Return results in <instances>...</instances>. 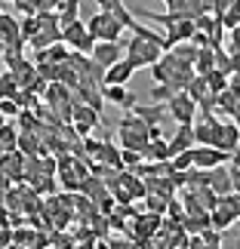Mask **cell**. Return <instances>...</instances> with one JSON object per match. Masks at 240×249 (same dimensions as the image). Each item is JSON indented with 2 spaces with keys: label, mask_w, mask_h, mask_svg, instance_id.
I'll return each mask as SVG.
<instances>
[{
  "label": "cell",
  "mask_w": 240,
  "mask_h": 249,
  "mask_svg": "<svg viewBox=\"0 0 240 249\" xmlns=\"http://www.w3.org/2000/svg\"><path fill=\"white\" fill-rule=\"evenodd\" d=\"M160 46L154 43H148V40H139V37H132V40L123 46V59H127L132 65V71H139V68H151V65H157L160 62Z\"/></svg>",
  "instance_id": "cell-1"
},
{
  "label": "cell",
  "mask_w": 240,
  "mask_h": 249,
  "mask_svg": "<svg viewBox=\"0 0 240 249\" xmlns=\"http://www.w3.org/2000/svg\"><path fill=\"white\" fill-rule=\"evenodd\" d=\"M0 37H3L6 43H9V40L18 43V25H16L9 16H0Z\"/></svg>",
  "instance_id": "cell-21"
},
{
  "label": "cell",
  "mask_w": 240,
  "mask_h": 249,
  "mask_svg": "<svg viewBox=\"0 0 240 249\" xmlns=\"http://www.w3.org/2000/svg\"><path fill=\"white\" fill-rule=\"evenodd\" d=\"M22 34H25V37H34V34H37V18H25Z\"/></svg>",
  "instance_id": "cell-33"
},
{
  "label": "cell",
  "mask_w": 240,
  "mask_h": 249,
  "mask_svg": "<svg viewBox=\"0 0 240 249\" xmlns=\"http://www.w3.org/2000/svg\"><path fill=\"white\" fill-rule=\"evenodd\" d=\"M99 123H102V114H95L92 108H86L83 102L74 105V111H71V126H77V136H80V139H86L95 126H99Z\"/></svg>",
  "instance_id": "cell-5"
},
{
  "label": "cell",
  "mask_w": 240,
  "mask_h": 249,
  "mask_svg": "<svg viewBox=\"0 0 240 249\" xmlns=\"http://www.w3.org/2000/svg\"><path fill=\"white\" fill-rule=\"evenodd\" d=\"M90 55H92V62L99 65V68L108 71L111 65H117L123 59V43H95Z\"/></svg>",
  "instance_id": "cell-8"
},
{
  "label": "cell",
  "mask_w": 240,
  "mask_h": 249,
  "mask_svg": "<svg viewBox=\"0 0 240 249\" xmlns=\"http://www.w3.org/2000/svg\"><path fill=\"white\" fill-rule=\"evenodd\" d=\"M132 74H136V71H132V65H129L127 59H120L117 65H111V68L105 71V77H102V83H105V86H127V83H129V77H132Z\"/></svg>",
  "instance_id": "cell-10"
},
{
  "label": "cell",
  "mask_w": 240,
  "mask_h": 249,
  "mask_svg": "<svg viewBox=\"0 0 240 249\" xmlns=\"http://www.w3.org/2000/svg\"><path fill=\"white\" fill-rule=\"evenodd\" d=\"M0 114H18L16 99H0Z\"/></svg>",
  "instance_id": "cell-31"
},
{
  "label": "cell",
  "mask_w": 240,
  "mask_h": 249,
  "mask_svg": "<svg viewBox=\"0 0 240 249\" xmlns=\"http://www.w3.org/2000/svg\"><path fill=\"white\" fill-rule=\"evenodd\" d=\"M83 37H86V25L83 22H71V25H65L62 31H59V40L68 43V46H74V50L83 43Z\"/></svg>",
  "instance_id": "cell-13"
},
{
  "label": "cell",
  "mask_w": 240,
  "mask_h": 249,
  "mask_svg": "<svg viewBox=\"0 0 240 249\" xmlns=\"http://www.w3.org/2000/svg\"><path fill=\"white\" fill-rule=\"evenodd\" d=\"M166 145H169V154H172V157L182 154V151H191V148H194V123H188V126H179L176 136H172Z\"/></svg>",
  "instance_id": "cell-11"
},
{
  "label": "cell",
  "mask_w": 240,
  "mask_h": 249,
  "mask_svg": "<svg viewBox=\"0 0 240 249\" xmlns=\"http://www.w3.org/2000/svg\"><path fill=\"white\" fill-rule=\"evenodd\" d=\"M166 209H169V215L176 218V222H182V218H185V213H182V206H179V200H169Z\"/></svg>",
  "instance_id": "cell-32"
},
{
  "label": "cell",
  "mask_w": 240,
  "mask_h": 249,
  "mask_svg": "<svg viewBox=\"0 0 240 249\" xmlns=\"http://www.w3.org/2000/svg\"><path fill=\"white\" fill-rule=\"evenodd\" d=\"M46 62H53V65H65V62H68V50H65V43H53L50 50H46Z\"/></svg>",
  "instance_id": "cell-24"
},
{
  "label": "cell",
  "mask_w": 240,
  "mask_h": 249,
  "mask_svg": "<svg viewBox=\"0 0 240 249\" xmlns=\"http://www.w3.org/2000/svg\"><path fill=\"white\" fill-rule=\"evenodd\" d=\"M228 169H231V172H240V151H234V154L228 157Z\"/></svg>",
  "instance_id": "cell-35"
},
{
  "label": "cell",
  "mask_w": 240,
  "mask_h": 249,
  "mask_svg": "<svg viewBox=\"0 0 240 249\" xmlns=\"http://www.w3.org/2000/svg\"><path fill=\"white\" fill-rule=\"evenodd\" d=\"M172 95H176V89L166 86V83H154V86H151V102H157V105H166Z\"/></svg>",
  "instance_id": "cell-22"
},
{
  "label": "cell",
  "mask_w": 240,
  "mask_h": 249,
  "mask_svg": "<svg viewBox=\"0 0 240 249\" xmlns=\"http://www.w3.org/2000/svg\"><path fill=\"white\" fill-rule=\"evenodd\" d=\"M237 151H240V142H237Z\"/></svg>",
  "instance_id": "cell-38"
},
{
  "label": "cell",
  "mask_w": 240,
  "mask_h": 249,
  "mask_svg": "<svg viewBox=\"0 0 240 249\" xmlns=\"http://www.w3.org/2000/svg\"><path fill=\"white\" fill-rule=\"evenodd\" d=\"M206 188L213 191L216 197H225L231 194V172H228V166H216L206 172Z\"/></svg>",
  "instance_id": "cell-9"
},
{
  "label": "cell",
  "mask_w": 240,
  "mask_h": 249,
  "mask_svg": "<svg viewBox=\"0 0 240 249\" xmlns=\"http://www.w3.org/2000/svg\"><path fill=\"white\" fill-rule=\"evenodd\" d=\"M145 200H148V209H151V213H154V215H163V213H166V203H169V200H166V197H157V194H148Z\"/></svg>",
  "instance_id": "cell-26"
},
{
  "label": "cell",
  "mask_w": 240,
  "mask_h": 249,
  "mask_svg": "<svg viewBox=\"0 0 240 249\" xmlns=\"http://www.w3.org/2000/svg\"><path fill=\"white\" fill-rule=\"evenodd\" d=\"M203 80H206L209 95H219V92H225V89H228V77H225V74H219V71L203 74Z\"/></svg>",
  "instance_id": "cell-20"
},
{
  "label": "cell",
  "mask_w": 240,
  "mask_h": 249,
  "mask_svg": "<svg viewBox=\"0 0 240 249\" xmlns=\"http://www.w3.org/2000/svg\"><path fill=\"white\" fill-rule=\"evenodd\" d=\"M117 132H120V142H123V148L127 151H145L148 145V126L142 120H136L132 114H123V120L117 123Z\"/></svg>",
  "instance_id": "cell-2"
},
{
  "label": "cell",
  "mask_w": 240,
  "mask_h": 249,
  "mask_svg": "<svg viewBox=\"0 0 240 249\" xmlns=\"http://www.w3.org/2000/svg\"><path fill=\"white\" fill-rule=\"evenodd\" d=\"M132 117H136V120H142V123H145V126L151 129V126H160V123H163V117H166V105H157V102H148V105H132Z\"/></svg>",
  "instance_id": "cell-7"
},
{
  "label": "cell",
  "mask_w": 240,
  "mask_h": 249,
  "mask_svg": "<svg viewBox=\"0 0 240 249\" xmlns=\"http://www.w3.org/2000/svg\"><path fill=\"white\" fill-rule=\"evenodd\" d=\"M111 16H114V22H117V25L123 28V31H132V28L139 25V22H136V16H132L129 9H127V3H123V0H120V3H114Z\"/></svg>",
  "instance_id": "cell-14"
},
{
  "label": "cell",
  "mask_w": 240,
  "mask_h": 249,
  "mask_svg": "<svg viewBox=\"0 0 240 249\" xmlns=\"http://www.w3.org/2000/svg\"><path fill=\"white\" fill-rule=\"evenodd\" d=\"M219 206H222L225 213H228V215H231L234 222H237V218H240V191H231V194L219 197Z\"/></svg>",
  "instance_id": "cell-19"
},
{
  "label": "cell",
  "mask_w": 240,
  "mask_h": 249,
  "mask_svg": "<svg viewBox=\"0 0 240 249\" xmlns=\"http://www.w3.org/2000/svg\"><path fill=\"white\" fill-rule=\"evenodd\" d=\"M200 240H203V246H219L222 243V234L213 231V228H203V231H200Z\"/></svg>",
  "instance_id": "cell-29"
},
{
  "label": "cell",
  "mask_w": 240,
  "mask_h": 249,
  "mask_svg": "<svg viewBox=\"0 0 240 249\" xmlns=\"http://www.w3.org/2000/svg\"><path fill=\"white\" fill-rule=\"evenodd\" d=\"M194 31H197V28H194V22H188V18H185V22H176V25H172L169 31H166V43H169V50H172V46H179V43H191Z\"/></svg>",
  "instance_id": "cell-12"
},
{
  "label": "cell",
  "mask_w": 240,
  "mask_h": 249,
  "mask_svg": "<svg viewBox=\"0 0 240 249\" xmlns=\"http://www.w3.org/2000/svg\"><path fill=\"white\" fill-rule=\"evenodd\" d=\"M95 3H99V13H111L114 3H120V0H95Z\"/></svg>",
  "instance_id": "cell-36"
},
{
  "label": "cell",
  "mask_w": 240,
  "mask_h": 249,
  "mask_svg": "<svg viewBox=\"0 0 240 249\" xmlns=\"http://www.w3.org/2000/svg\"><path fill=\"white\" fill-rule=\"evenodd\" d=\"M95 157H99V160H102V163H105V166H114V169H123V163H120V151H117V148H114V145H111V142H105V145H102V151H99V154H95Z\"/></svg>",
  "instance_id": "cell-18"
},
{
  "label": "cell",
  "mask_w": 240,
  "mask_h": 249,
  "mask_svg": "<svg viewBox=\"0 0 240 249\" xmlns=\"http://www.w3.org/2000/svg\"><path fill=\"white\" fill-rule=\"evenodd\" d=\"M166 111L172 114V120H176L179 126H188V123H194V117H197V102H191L185 92H176L166 102Z\"/></svg>",
  "instance_id": "cell-4"
},
{
  "label": "cell",
  "mask_w": 240,
  "mask_h": 249,
  "mask_svg": "<svg viewBox=\"0 0 240 249\" xmlns=\"http://www.w3.org/2000/svg\"><path fill=\"white\" fill-rule=\"evenodd\" d=\"M234 3H237V0H213V6H209V9H213V13H216V22H219V25H222L225 13H228V9H231Z\"/></svg>",
  "instance_id": "cell-27"
},
{
  "label": "cell",
  "mask_w": 240,
  "mask_h": 249,
  "mask_svg": "<svg viewBox=\"0 0 240 249\" xmlns=\"http://www.w3.org/2000/svg\"><path fill=\"white\" fill-rule=\"evenodd\" d=\"M206 222H209V228H213V231H225L228 225H234V218L228 215L222 206H216V209H209V213H206Z\"/></svg>",
  "instance_id": "cell-16"
},
{
  "label": "cell",
  "mask_w": 240,
  "mask_h": 249,
  "mask_svg": "<svg viewBox=\"0 0 240 249\" xmlns=\"http://www.w3.org/2000/svg\"><path fill=\"white\" fill-rule=\"evenodd\" d=\"M142 154H148L151 160H157V163H163V160H172V154H169V145H166V139L148 142V145H145V151H142Z\"/></svg>",
  "instance_id": "cell-15"
},
{
  "label": "cell",
  "mask_w": 240,
  "mask_h": 249,
  "mask_svg": "<svg viewBox=\"0 0 240 249\" xmlns=\"http://www.w3.org/2000/svg\"><path fill=\"white\" fill-rule=\"evenodd\" d=\"M37 74H43L46 80H59V65H53V62H43V65H37Z\"/></svg>",
  "instance_id": "cell-30"
},
{
  "label": "cell",
  "mask_w": 240,
  "mask_h": 249,
  "mask_svg": "<svg viewBox=\"0 0 240 249\" xmlns=\"http://www.w3.org/2000/svg\"><path fill=\"white\" fill-rule=\"evenodd\" d=\"M99 95H102V102H114V105H120L123 108V102H127V89H123V86H99Z\"/></svg>",
  "instance_id": "cell-17"
},
{
  "label": "cell",
  "mask_w": 240,
  "mask_h": 249,
  "mask_svg": "<svg viewBox=\"0 0 240 249\" xmlns=\"http://www.w3.org/2000/svg\"><path fill=\"white\" fill-rule=\"evenodd\" d=\"M0 99H16V80H13V74H0Z\"/></svg>",
  "instance_id": "cell-25"
},
{
  "label": "cell",
  "mask_w": 240,
  "mask_h": 249,
  "mask_svg": "<svg viewBox=\"0 0 240 249\" xmlns=\"http://www.w3.org/2000/svg\"><path fill=\"white\" fill-rule=\"evenodd\" d=\"M120 163L139 169V166H142V154H139V151H127V148H123V151H120Z\"/></svg>",
  "instance_id": "cell-28"
},
{
  "label": "cell",
  "mask_w": 240,
  "mask_h": 249,
  "mask_svg": "<svg viewBox=\"0 0 240 249\" xmlns=\"http://www.w3.org/2000/svg\"><path fill=\"white\" fill-rule=\"evenodd\" d=\"M83 148L90 151V154H99V151H102V142H95V139L86 136V139H83Z\"/></svg>",
  "instance_id": "cell-34"
},
{
  "label": "cell",
  "mask_w": 240,
  "mask_h": 249,
  "mask_svg": "<svg viewBox=\"0 0 240 249\" xmlns=\"http://www.w3.org/2000/svg\"><path fill=\"white\" fill-rule=\"evenodd\" d=\"M0 126H3V117H0Z\"/></svg>",
  "instance_id": "cell-37"
},
{
  "label": "cell",
  "mask_w": 240,
  "mask_h": 249,
  "mask_svg": "<svg viewBox=\"0 0 240 249\" xmlns=\"http://www.w3.org/2000/svg\"><path fill=\"white\" fill-rule=\"evenodd\" d=\"M86 34L95 37V43H120L123 28L114 22L111 13H95L90 22H86Z\"/></svg>",
  "instance_id": "cell-3"
},
{
  "label": "cell",
  "mask_w": 240,
  "mask_h": 249,
  "mask_svg": "<svg viewBox=\"0 0 240 249\" xmlns=\"http://www.w3.org/2000/svg\"><path fill=\"white\" fill-rule=\"evenodd\" d=\"M169 166H172V172H188L194 166V157H191V151H182V154H176L169 160Z\"/></svg>",
  "instance_id": "cell-23"
},
{
  "label": "cell",
  "mask_w": 240,
  "mask_h": 249,
  "mask_svg": "<svg viewBox=\"0 0 240 249\" xmlns=\"http://www.w3.org/2000/svg\"><path fill=\"white\" fill-rule=\"evenodd\" d=\"M191 157H194V169L209 172L216 166H225L231 154H222V151H216V148H191Z\"/></svg>",
  "instance_id": "cell-6"
}]
</instances>
